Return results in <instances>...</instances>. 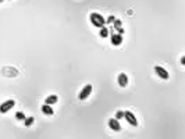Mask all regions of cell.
Returning a JSON list of instances; mask_svg holds the SVG:
<instances>
[{"label":"cell","instance_id":"6da1fadb","mask_svg":"<svg viewBox=\"0 0 185 139\" xmlns=\"http://www.w3.org/2000/svg\"><path fill=\"white\" fill-rule=\"evenodd\" d=\"M89 18H91V22L96 28H102L106 24V20L103 18V15H100L99 13H92V14L89 15Z\"/></svg>","mask_w":185,"mask_h":139},{"label":"cell","instance_id":"7a4b0ae2","mask_svg":"<svg viewBox=\"0 0 185 139\" xmlns=\"http://www.w3.org/2000/svg\"><path fill=\"white\" fill-rule=\"evenodd\" d=\"M14 104H15L14 100H6V102H3L0 104V113L4 114V113H7V111H10L14 107Z\"/></svg>","mask_w":185,"mask_h":139},{"label":"cell","instance_id":"3957f363","mask_svg":"<svg viewBox=\"0 0 185 139\" xmlns=\"http://www.w3.org/2000/svg\"><path fill=\"white\" fill-rule=\"evenodd\" d=\"M124 118H125V120H127L131 125H134V127H136V125H138L136 117L134 116V113H132V111H124Z\"/></svg>","mask_w":185,"mask_h":139},{"label":"cell","instance_id":"277c9868","mask_svg":"<svg viewBox=\"0 0 185 139\" xmlns=\"http://www.w3.org/2000/svg\"><path fill=\"white\" fill-rule=\"evenodd\" d=\"M91 92H92V85H85L82 88V91H81V93H80V100H85L88 97V96L91 95Z\"/></svg>","mask_w":185,"mask_h":139},{"label":"cell","instance_id":"5b68a950","mask_svg":"<svg viewBox=\"0 0 185 139\" xmlns=\"http://www.w3.org/2000/svg\"><path fill=\"white\" fill-rule=\"evenodd\" d=\"M155 73L159 75V78H161V79H168V73H167V70L163 68V67L160 66H156L155 67Z\"/></svg>","mask_w":185,"mask_h":139},{"label":"cell","instance_id":"8992f818","mask_svg":"<svg viewBox=\"0 0 185 139\" xmlns=\"http://www.w3.org/2000/svg\"><path fill=\"white\" fill-rule=\"evenodd\" d=\"M109 127L113 129V131H116V132L121 131V125H120V122H118L117 118H110L109 120Z\"/></svg>","mask_w":185,"mask_h":139},{"label":"cell","instance_id":"52a82bcc","mask_svg":"<svg viewBox=\"0 0 185 139\" xmlns=\"http://www.w3.org/2000/svg\"><path fill=\"white\" fill-rule=\"evenodd\" d=\"M117 81H118V85H120L121 88H125L128 85V77H127V74H118V78H117Z\"/></svg>","mask_w":185,"mask_h":139},{"label":"cell","instance_id":"ba28073f","mask_svg":"<svg viewBox=\"0 0 185 139\" xmlns=\"http://www.w3.org/2000/svg\"><path fill=\"white\" fill-rule=\"evenodd\" d=\"M121 43H123V35H120V33H113L111 35V45H114V46H120Z\"/></svg>","mask_w":185,"mask_h":139},{"label":"cell","instance_id":"9c48e42d","mask_svg":"<svg viewBox=\"0 0 185 139\" xmlns=\"http://www.w3.org/2000/svg\"><path fill=\"white\" fill-rule=\"evenodd\" d=\"M42 113L46 114V116H53L55 111H53V109H52L50 104H46V103H45L43 106H42Z\"/></svg>","mask_w":185,"mask_h":139},{"label":"cell","instance_id":"30bf717a","mask_svg":"<svg viewBox=\"0 0 185 139\" xmlns=\"http://www.w3.org/2000/svg\"><path fill=\"white\" fill-rule=\"evenodd\" d=\"M57 100H58V97L56 95H50V96H47L46 99H45V103H46V104H56V103H57Z\"/></svg>","mask_w":185,"mask_h":139},{"label":"cell","instance_id":"8fae6325","mask_svg":"<svg viewBox=\"0 0 185 139\" xmlns=\"http://www.w3.org/2000/svg\"><path fill=\"white\" fill-rule=\"evenodd\" d=\"M113 24H114V28L117 29V32L120 33V35H123V33H124V29H123V24H121L120 20H117V18H116Z\"/></svg>","mask_w":185,"mask_h":139},{"label":"cell","instance_id":"7c38bea8","mask_svg":"<svg viewBox=\"0 0 185 139\" xmlns=\"http://www.w3.org/2000/svg\"><path fill=\"white\" fill-rule=\"evenodd\" d=\"M109 33H110V31L107 29L106 26H102V28H100V36L102 38H107L109 36Z\"/></svg>","mask_w":185,"mask_h":139},{"label":"cell","instance_id":"4fadbf2b","mask_svg":"<svg viewBox=\"0 0 185 139\" xmlns=\"http://www.w3.org/2000/svg\"><path fill=\"white\" fill-rule=\"evenodd\" d=\"M33 117H27L25 120H24V125H25V127H31V125L33 124Z\"/></svg>","mask_w":185,"mask_h":139},{"label":"cell","instance_id":"5bb4252c","mask_svg":"<svg viewBox=\"0 0 185 139\" xmlns=\"http://www.w3.org/2000/svg\"><path fill=\"white\" fill-rule=\"evenodd\" d=\"M15 118H17V120H20V121H24L25 120V114L22 113V111H17V113H15Z\"/></svg>","mask_w":185,"mask_h":139},{"label":"cell","instance_id":"9a60e30c","mask_svg":"<svg viewBox=\"0 0 185 139\" xmlns=\"http://www.w3.org/2000/svg\"><path fill=\"white\" fill-rule=\"evenodd\" d=\"M123 117H124V111H117V113H116V118H117V120H121Z\"/></svg>","mask_w":185,"mask_h":139},{"label":"cell","instance_id":"2e32d148","mask_svg":"<svg viewBox=\"0 0 185 139\" xmlns=\"http://www.w3.org/2000/svg\"><path fill=\"white\" fill-rule=\"evenodd\" d=\"M114 20H116V17H114V15H110L109 18L106 20V24H111V22H114Z\"/></svg>","mask_w":185,"mask_h":139}]
</instances>
